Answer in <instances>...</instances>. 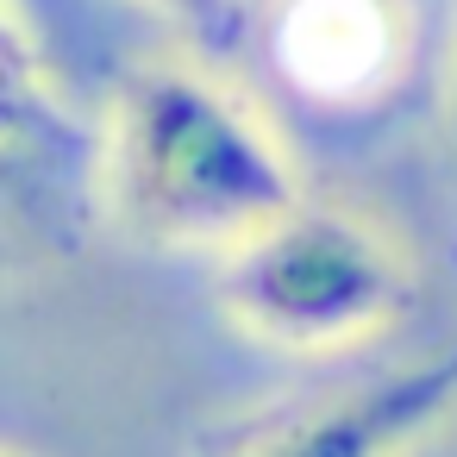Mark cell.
Masks as SVG:
<instances>
[{
  "mask_svg": "<svg viewBox=\"0 0 457 457\" xmlns=\"http://www.w3.org/2000/svg\"><path fill=\"white\" fill-rule=\"evenodd\" d=\"M95 188L126 238L163 251H232L307 201L276 126L201 57L120 76Z\"/></svg>",
  "mask_w": 457,
  "mask_h": 457,
  "instance_id": "1",
  "label": "cell"
},
{
  "mask_svg": "<svg viewBox=\"0 0 457 457\" xmlns=\"http://www.w3.org/2000/svg\"><path fill=\"white\" fill-rule=\"evenodd\" d=\"M220 307L257 345L351 351L413 307V263L376 220L295 201L276 226L226 251Z\"/></svg>",
  "mask_w": 457,
  "mask_h": 457,
  "instance_id": "2",
  "label": "cell"
},
{
  "mask_svg": "<svg viewBox=\"0 0 457 457\" xmlns=\"http://www.w3.org/2000/svg\"><path fill=\"white\" fill-rule=\"evenodd\" d=\"M451 407H457V345L420 363L270 407L232 426L207 457H407L420 438L445 426Z\"/></svg>",
  "mask_w": 457,
  "mask_h": 457,
  "instance_id": "3",
  "label": "cell"
},
{
  "mask_svg": "<svg viewBox=\"0 0 457 457\" xmlns=\"http://www.w3.org/2000/svg\"><path fill=\"white\" fill-rule=\"evenodd\" d=\"M76 132L32 51V32L0 0V238L51 226Z\"/></svg>",
  "mask_w": 457,
  "mask_h": 457,
  "instance_id": "4",
  "label": "cell"
},
{
  "mask_svg": "<svg viewBox=\"0 0 457 457\" xmlns=\"http://www.w3.org/2000/svg\"><path fill=\"white\" fill-rule=\"evenodd\" d=\"M401 51L395 0H282L276 70L313 101L370 95Z\"/></svg>",
  "mask_w": 457,
  "mask_h": 457,
  "instance_id": "5",
  "label": "cell"
},
{
  "mask_svg": "<svg viewBox=\"0 0 457 457\" xmlns=\"http://www.w3.org/2000/svg\"><path fill=\"white\" fill-rule=\"evenodd\" d=\"M157 20H170L201 57H232L251 38V0H145Z\"/></svg>",
  "mask_w": 457,
  "mask_h": 457,
  "instance_id": "6",
  "label": "cell"
},
{
  "mask_svg": "<svg viewBox=\"0 0 457 457\" xmlns=\"http://www.w3.org/2000/svg\"><path fill=\"white\" fill-rule=\"evenodd\" d=\"M445 132H451V157H457V51H451V95H445Z\"/></svg>",
  "mask_w": 457,
  "mask_h": 457,
  "instance_id": "7",
  "label": "cell"
},
{
  "mask_svg": "<svg viewBox=\"0 0 457 457\" xmlns=\"http://www.w3.org/2000/svg\"><path fill=\"white\" fill-rule=\"evenodd\" d=\"M0 457H7V451H0Z\"/></svg>",
  "mask_w": 457,
  "mask_h": 457,
  "instance_id": "8",
  "label": "cell"
}]
</instances>
